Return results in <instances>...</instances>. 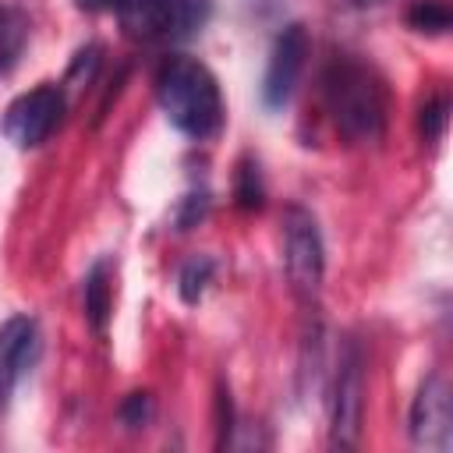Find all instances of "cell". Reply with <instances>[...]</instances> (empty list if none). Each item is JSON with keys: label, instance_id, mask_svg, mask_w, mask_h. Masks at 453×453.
Wrapping results in <instances>:
<instances>
[{"label": "cell", "instance_id": "cell-1", "mask_svg": "<svg viewBox=\"0 0 453 453\" xmlns=\"http://www.w3.org/2000/svg\"><path fill=\"white\" fill-rule=\"evenodd\" d=\"M322 99L326 113L336 131L354 142L368 145L379 142L386 131V88L372 67L350 57H336L322 74Z\"/></svg>", "mask_w": 453, "mask_h": 453}, {"label": "cell", "instance_id": "cell-2", "mask_svg": "<svg viewBox=\"0 0 453 453\" xmlns=\"http://www.w3.org/2000/svg\"><path fill=\"white\" fill-rule=\"evenodd\" d=\"M156 96L166 120L188 138H212L223 127V96L212 71L195 57H170L156 74Z\"/></svg>", "mask_w": 453, "mask_h": 453}, {"label": "cell", "instance_id": "cell-3", "mask_svg": "<svg viewBox=\"0 0 453 453\" xmlns=\"http://www.w3.org/2000/svg\"><path fill=\"white\" fill-rule=\"evenodd\" d=\"M209 0H124L120 21L134 39H188L209 21Z\"/></svg>", "mask_w": 453, "mask_h": 453}, {"label": "cell", "instance_id": "cell-4", "mask_svg": "<svg viewBox=\"0 0 453 453\" xmlns=\"http://www.w3.org/2000/svg\"><path fill=\"white\" fill-rule=\"evenodd\" d=\"M283 262H287V276H290L294 290L301 297H311L322 283L326 251H322L315 216L297 205H290L283 216Z\"/></svg>", "mask_w": 453, "mask_h": 453}, {"label": "cell", "instance_id": "cell-5", "mask_svg": "<svg viewBox=\"0 0 453 453\" xmlns=\"http://www.w3.org/2000/svg\"><path fill=\"white\" fill-rule=\"evenodd\" d=\"M365 418V357L357 343H347L336 365V389H333V442L354 446L361 435Z\"/></svg>", "mask_w": 453, "mask_h": 453}, {"label": "cell", "instance_id": "cell-6", "mask_svg": "<svg viewBox=\"0 0 453 453\" xmlns=\"http://www.w3.org/2000/svg\"><path fill=\"white\" fill-rule=\"evenodd\" d=\"M60 113H64V96L57 85H39L25 96H18L11 106H7V117H4V134L21 145V149H32L39 142L50 138V131L60 124Z\"/></svg>", "mask_w": 453, "mask_h": 453}, {"label": "cell", "instance_id": "cell-7", "mask_svg": "<svg viewBox=\"0 0 453 453\" xmlns=\"http://www.w3.org/2000/svg\"><path fill=\"white\" fill-rule=\"evenodd\" d=\"M304 57H308V32H304V25H287L276 35L273 50H269V64H265V78H262V103L269 110L287 106V99L294 96V85L301 78Z\"/></svg>", "mask_w": 453, "mask_h": 453}, {"label": "cell", "instance_id": "cell-8", "mask_svg": "<svg viewBox=\"0 0 453 453\" xmlns=\"http://www.w3.org/2000/svg\"><path fill=\"white\" fill-rule=\"evenodd\" d=\"M453 432V407H449V386L439 375H428L418 386V396L411 403V439L425 449H446Z\"/></svg>", "mask_w": 453, "mask_h": 453}, {"label": "cell", "instance_id": "cell-9", "mask_svg": "<svg viewBox=\"0 0 453 453\" xmlns=\"http://www.w3.org/2000/svg\"><path fill=\"white\" fill-rule=\"evenodd\" d=\"M35 354V322L28 315H14L0 326V375L11 389L14 379L32 365Z\"/></svg>", "mask_w": 453, "mask_h": 453}, {"label": "cell", "instance_id": "cell-10", "mask_svg": "<svg viewBox=\"0 0 453 453\" xmlns=\"http://www.w3.org/2000/svg\"><path fill=\"white\" fill-rule=\"evenodd\" d=\"M85 315L92 322L96 333L106 329V319H110V280H106V262H96L88 273H85Z\"/></svg>", "mask_w": 453, "mask_h": 453}, {"label": "cell", "instance_id": "cell-11", "mask_svg": "<svg viewBox=\"0 0 453 453\" xmlns=\"http://www.w3.org/2000/svg\"><path fill=\"white\" fill-rule=\"evenodd\" d=\"M25 35H28L25 14H21L18 7L0 4V71H7V67L18 60V53H21V46H25Z\"/></svg>", "mask_w": 453, "mask_h": 453}, {"label": "cell", "instance_id": "cell-12", "mask_svg": "<svg viewBox=\"0 0 453 453\" xmlns=\"http://www.w3.org/2000/svg\"><path fill=\"white\" fill-rule=\"evenodd\" d=\"M209 280H212V258H205V255L188 258L184 269H180V276H177L180 301L184 304H198L202 294H205V287H209Z\"/></svg>", "mask_w": 453, "mask_h": 453}, {"label": "cell", "instance_id": "cell-13", "mask_svg": "<svg viewBox=\"0 0 453 453\" xmlns=\"http://www.w3.org/2000/svg\"><path fill=\"white\" fill-rule=\"evenodd\" d=\"M407 21H411V28H418V32L439 35V32L449 28L453 14H449V4H446V0H418V4L407 11Z\"/></svg>", "mask_w": 453, "mask_h": 453}, {"label": "cell", "instance_id": "cell-14", "mask_svg": "<svg viewBox=\"0 0 453 453\" xmlns=\"http://www.w3.org/2000/svg\"><path fill=\"white\" fill-rule=\"evenodd\" d=\"M234 198H237L241 209H262V177H258V163L248 159V156L237 163Z\"/></svg>", "mask_w": 453, "mask_h": 453}, {"label": "cell", "instance_id": "cell-15", "mask_svg": "<svg viewBox=\"0 0 453 453\" xmlns=\"http://www.w3.org/2000/svg\"><path fill=\"white\" fill-rule=\"evenodd\" d=\"M152 418V396L149 393H127L120 403V421L127 428H145Z\"/></svg>", "mask_w": 453, "mask_h": 453}, {"label": "cell", "instance_id": "cell-16", "mask_svg": "<svg viewBox=\"0 0 453 453\" xmlns=\"http://www.w3.org/2000/svg\"><path fill=\"white\" fill-rule=\"evenodd\" d=\"M446 117H449V103L439 96V99H432L425 110H421V134L428 138V142H439L442 138V127H446Z\"/></svg>", "mask_w": 453, "mask_h": 453}, {"label": "cell", "instance_id": "cell-17", "mask_svg": "<svg viewBox=\"0 0 453 453\" xmlns=\"http://www.w3.org/2000/svg\"><path fill=\"white\" fill-rule=\"evenodd\" d=\"M230 428H234V407H230V393L219 386L216 389V449L226 446Z\"/></svg>", "mask_w": 453, "mask_h": 453}, {"label": "cell", "instance_id": "cell-18", "mask_svg": "<svg viewBox=\"0 0 453 453\" xmlns=\"http://www.w3.org/2000/svg\"><path fill=\"white\" fill-rule=\"evenodd\" d=\"M85 11H120L124 0H78Z\"/></svg>", "mask_w": 453, "mask_h": 453}, {"label": "cell", "instance_id": "cell-19", "mask_svg": "<svg viewBox=\"0 0 453 453\" xmlns=\"http://www.w3.org/2000/svg\"><path fill=\"white\" fill-rule=\"evenodd\" d=\"M4 393H7V386H4V375H0V396H4Z\"/></svg>", "mask_w": 453, "mask_h": 453}]
</instances>
